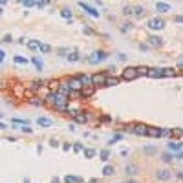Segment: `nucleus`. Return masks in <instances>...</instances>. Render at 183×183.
<instances>
[{"label":"nucleus","instance_id":"f257e3e1","mask_svg":"<svg viewBox=\"0 0 183 183\" xmlns=\"http://www.w3.org/2000/svg\"><path fill=\"white\" fill-rule=\"evenodd\" d=\"M48 105H51L55 110H68V95H62L61 92H51L46 99Z\"/></svg>","mask_w":183,"mask_h":183},{"label":"nucleus","instance_id":"f03ea898","mask_svg":"<svg viewBox=\"0 0 183 183\" xmlns=\"http://www.w3.org/2000/svg\"><path fill=\"white\" fill-rule=\"evenodd\" d=\"M106 53L105 51H95V53H92L90 57H88V62L90 64H99V62H103V61H106Z\"/></svg>","mask_w":183,"mask_h":183},{"label":"nucleus","instance_id":"7ed1b4c3","mask_svg":"<svg viewBox=\"0 0 183 183\" xmlns=\"http://www.w3.org/2000/svg\"><path fill=\"white\" fill-rule=\"evenodd\" d=\"M137 77H139L137 68H125V70H123V79H125V81H132V79H137Z\"/></svg>","mask_w":183,"mask_h":183},{"label":"nucleus","instance_id":"20e7f679","mask_svg":"<svg viewBox=\"0 0 183 183\" xmlns=\"http://www.w3.org/2000/svg\"><path fill=\"white\" fill-rule=\"evenodd\" d=\"M132 132H134V134H137V136H148V126L141 125V123H137V125L132 126Z\"/></svg>","mask_w":183,"mask_h":183},{"label":"nucleus","instance_id":"39448f33","mask_svg":"<svg viewBox=\"0 0 183 183\" xmlns=\"http://www.w3.org/2000/svg\"><path fill=\"white\" fill-rule=\"evenodd\" d=\"M68 82H70V88H72V92H81L82 88H84V86H82V82L79 81V77H72Z\"/></svg>","mask_w":183,"mask_h":183},{"label":"nucleus","instance_id":"423d86ee","mask_svg":"<svg viewBox=\"0 0 183 183\" xmlns=\"http://www.w3.org/2000/svg\"><path fill=\"white\" fill-rule=\"evenodd\" d=\"M106 81H108V77L105 73H95L93 75V86H103V84H106Z\"/></svg>","mask_w":183,"mask_h":183},{"label":"nucleus","instance_id":"0eeeda50","mask_svg":"<svg viewBox=\"0 0 183 183\" xmlns=\"http://www.w3.org/2000/svg\"><path fill=\"white\" fill-rule=\"evenodd\" d=\"M156 178H157V180H161V181H167V180H170V178H172V172L169 169H159V170H157V174H156Z\"/></svg>","mask_w":183,"mask_h":183},{"label":"nucleus","instance_id":"6e6552de","mask_svg":"<svg viewBox=\"0 0 183 183\" xmlns=\"http://www.w3.org/2000/svg\"><path fill=\"white\" fill-rule=\"evenodd\" d=\"M163 26H165V22L161 20V18H150V20H148V28L150 29H161Z\"/></svg>","mask_w":183,"mask_h":183},{"label":"nucleus","instance_id":"1a4fd4ad","mask_svg":"<svg viewBox=\"0 0 183 183\" xmlns=\"http://www.w3.org/2000/svg\"><path fill=\"white\" fill-rule=\"evenodd\" d=\"M79 6H81L82 9H84V11L88 13V15H92V17H99V11H97V9L95 7H92V6H88V4H84V2H79Z\"/></svg>","mask_w":183,"mask_h":183},{"label":"nucleus","instance_id":"9d476101","mask_svg":"<svg viewBox=\"0 0 183 183\" xmlns=\"http://www.w3.org/2000/svg\"><path fill=\"white\" fill-rule=\"evenodd\" d=\"M79 81L82 82V86H84V88L93 86V75H79Z\"/></svg>","mask_w":183,"mask_h":183},{"label":"nucleus","instance_id":"9b49d317","mask_svg":"<svg viewBox=\"0 0 183 183\" xmlns=\"http://www.w3.org/2000/svg\"><path fill=\"white\" fill-rule=\"evenodd\" d=\"M59 92H61L62 95H70V93H72L70 82H59Z\"/></svg>","mask_w":183,"mask_h":183},{"label":"nucleus","instance_id":"f8f14e48","mask_svg":"<svg viewBox=\"0 0 183 183\" xmlns=\"http://www.w3.org/2000/svg\"><path fill=\"white\" fill-rule=\"evenodd\" d=\"M73 119H75L77 123H86V121H88V113H86V112H75Z\"/></svg>","mask_w":183,"mask_h":183},{"label":"nucleus","instance_id":"ddd939ff","mask_svg":"<svg viewBox=\"0 0 183 183\" xmlns=\"http://www.w3.org/2000/svg\"><path fill=\"white\" fill-rule=\"evenodd\" d=\"M156 9H157V11H161V13H167V11H170V4H167V2H157V4H156Z\"/></svg>","mask_w":183,"mask_h":183},{"label":"nucleus","instance_id":"4468645a","mask_svg":"<svg viewBox=\"0 0 183 183\" xmlns=\"http://www.w3.org/2000/svg\"><path fill=\"white\" fill-rule=\"evenodd\" d=\"M148 77H163L161 68H150L148 70Z\"/></svg>","mask_w":183,"mask_h":183},{"label":"nucleus","instance_id":"2eb2a0df","mask_svg":"<svg viewBox=\"0 0 183 183\" xmlns=\"http://www.w3.org/2000/svg\"><path fill=\"white\" fill-rule=\"evenodd\" d=\"M148 42H150V46H154V48H159L161 44H163V41H161L159 37H150V38H148Z\"/></svg>","mask_w":183,"mask_h":183},{"label":"nucleus","instance_id":"dca6fc26","mask_svg":"<svg viewBox=\"0 0 183 183\" xmlns=\"http://www.w3.org/2000/svg\"><path fill=\"white\" fill-rule=\"evenodd\" d=\"M37 123H38L41 126H51V123H53V121L49 119V117H38Z\"/></svg>","mask_w":183,"mask_h":183},{"label":"nucleus","instance_id":"f3484780","mask_svg":"<svg viewBox=\"0 0 183 183\" xmlns=\"http://www.w3.org/2000/svg\"><path fill=\"white\" fill-rule=\"evenodd\" d=\"M92 95H93V86H88V88L81 90V97H92Z\"/></svg>","mask_w":183,"mask_h":183},{"label":"nucleus","instance_id":"a211bd4d","mask_svg":"<svg viewBox=\"0 0 183 183\" xmlns=\"http://www.w3.org/2000/svg\"><path fill=\"white\" fill-rule=\"evenodd\" d=\"M148 136H150V137H159V136H161V128H152V126H148Z\"/></svg>","mask_w":183,"mask_h":183},{"label":"nucleus","instance_id":"6ab92c4d","mask_svg":"<svg viewBox=\"0 0 183 183\" xmlns=\"http://www.w3.org/2000/svg\"><path fill=\"white\" fill-rule=\"evenodd\" d=\"M161 73H163V77H174L176 70H172V68H161Z\"/></svg>","mask_w":183,"mask_h":183},{"label":"nucleus","instance_id":"aec40b11","mask_svg":"<svg viewBox=\"0 0 183 183\" xmlns=\"http://www.w3.org/2000/svg\"><path fill=\"white\" fill-rule=\"evenodd\" d=\"M119 82H121V79H119V77H108L106 84H108V86H115V84H119Z\"/></svg>","mask_w":183,"mask_h":183},{"label":"nucleus","instance_id":"412c9836","mask_svg":"<svg viewBox=\"0 0 183 183\" xmlns=\"http://www.w3.org/2000/svg\"><path fill=\"white\" fill-rule=\"evenodd\" d=\"M126 174L136 176V174H137V167H136V165H126Z\"/></svg>","mask_w":183,"mask_h":183},{"label":"nucleus","instance_id":"4be33fe9","mask_svg":"<svg viewBox=\"0 0 183 183\" xmlns=\"http://www.w3.org/2000/svg\"><path fill=\"white\" fill-rule=\"evenodd\" d=\"M134 15H136V17H143V15H145V7L136 6V7H134Z\"/></svg>","mask_w":183,"mask_h":183},{"label":"nucleus","instance_id":"5701e85b","mask_svg":"<svg viewBox=\"0 0 183 183\" xmlns=\"http://www.w3.org/2000/svg\"><path fill=\"white\" fill-rule=\"evenodd\" d=\"M82 180L77 176H66V183H81Z\"/></svg>","mask_w":183,"mask_h":183},{"label":"nucleus","instance_id":"b1692460","mask_svg":"<svg viewBox=\"0 0 183 183\" xmlns=\"http://www.w3.org/2000/svg\"><path fill=\"white\" fill-rule=\"evenodd\" d=\"M169 136H174L170 128H161V136L159 137H169Z\"/></svg>","mask_w":183,"mask_h":183},{"label":"nucleus","instance_id":"393cba45","mask_svg":"<svg viewBox=\"0 0 183 183\" xmlns=\"http://www.w3.org/2000/svg\"><path fill=\"white\" fill-rule=\"evenodd\" d=\"M103 174H105V176H112V174H113V167H110V165H106L105 169H103Z\"/></svg>","mask_w":183,"mask_h":183},{"label":"nucleus","instance_id":"a878e982","mask_svg":"<svg viewBox=\"0 0 183 183\" xmlns=\"http://www.w3.org/2000/svg\"><path fill=\"white\" fill-rule=\"evenodd\" d=\"M68 61H70V62H73V61H79V53H77V51H72L70 55H68Z\"/></svg>","mask_w":183,"mask_h":183},{"label":"nucleus","instance_id":"bb28decb","mask_svg":"<svg viewBox=\"0 0 183 183\" xmlns=\"http://www.w3.org/2000/svg\"><path fill=\"white\" fill-rule=\"evenodd\" d=\"M29 103H31V105H35V106H41V105H44V101H41V99H38V97H33V99H31V101H29Z\"/></svg>","mask_w":183,"mask_h":183},{"label":"nucleus","instance_id":"cd10ccee","mask_svg":"<svg viewBox=\"0 0 183 183\" xmlns=\"http://www.w3.org/2000/svg\"><path fill=\"white\" fill-rule=\"evenodd\" d=\"M169 148L170 150H181V143H170Z\"/></svg>","mask_w":183,"mask_h":183},{"label":"nucleus","instance_id":"c85d7f7f","mask_svg":"<svg viewBox=\"0 0 183 183\" xmlns=\"http://www.w3.org/2000/svg\"><path fill=\"white\" fill-rule=\"evenodd\" d=\"M61 15H62L64 18H72V15H73V13L70 11V9H62V11H61Z\"/></svg>","mask_w":183,"mask_h":183},{"label":"nucleus","instance_id":"c756f323","mask_svg":"<svg viewBox=\"0 0 183 183\" xmlns=\"http://www.w3.org/2000/svg\"><path fill=\"white\" fill-rule=\"evenodd\" d=\"M148 70H150V68H143V66H139V68H137L139 75H148Z\"/></svg>","mask_w":183,"mask_h":183},{"label":"nucleus","instance_id":"7c9ffc66","mask_svg":"<svg viewBox=\"0 0 183 183\" xmlns=\"http://www.w3.org/2000/svg\"><path fill=\"white\" fill-rule=\"evenodd\" d=\"M38 49L46 53V51H49V46H48V44H42V42H38Z\"/></svg>","mask_w":183,"mask_h":183},{"label":"nucleus","instance_id":"2f4dec72","mask_svg":"<svg viewBox=\"0 0 183 183\" xmlns=\"http://www.w3.org/2000/svg\"><path fill=\"white\" fill-rule=\"evenodd\" d=\"M33 64H35V66H37V70H42V62H41V59H33Z\"/></svg>","mask_w":183,"mask_h":183},{"label":"nucleus","instance_id":"473e14b6","mask_svg":"<svg viewBox=\"0 0 183 183\" xmlns=\"http://www.w3.org/2000/svg\"><path fill=\"white\" fill-rule=\"evenodd\" d=\"M93 154H95V150H93V148H86V150H84V156H86V157H92Z\"/></svg>","mask_w":183,"mask_h":183},{"label":"nucleus","instance_id":"72a5a7b5","mask_svg":"<svg viewBox=\"0 0 183 183\" xmlns=\"http://www.w3.org/2000/svg\"><path fill=\"white\" fill-rule=\"evenodd\" d=\"M108 156H110V152H108V150H103V152H101V159H103V161H106Z\"/></svg>","mask_w":183,"mask_h":183},{"label":"nucleus","instance_id":"f704fd0d","mask_svg":"<svg viewBox=\"0 0 183 183\" xmlns=\"http://www.w3.org/2000/svg\"><path fill=\"white\" fill-rule=\"evenodd\" d=\"M22 4H24L26 7H33V6H37V4H35V2H31V0H24Z\"/></svg>","mask_w":183,"mask_h":183},{"label":"nucleus","instance_id":"c9c22d12","mask_svg":"<svg viewBox=\"0 0 183 183\" xmlns=\"http://www.w3.org/2000/svg\"><path fill=\"white\" fill-rule=\"evenodd\" d=\"M41 84H42V82H38V81L31 82V90H38V88H41Z\"/></svg>","mask_w":183,"mask_h":183},{"label":"nucleus","instance_id":"e433bc0d","mask_svg":"<svg viewBox=\"0 0 183 183\" xmlns=\"http://www.w3.org/2000/svg\"><path fill=\"white\" fill-rule=\"evenodd\" d=\"M15 62H18V64H26L28 61H26V59H22V57H15Z\"/></svg>","mask_w":183,"mask_h":183},{"label":"nucleus","instance_id":"4c0bfd02","mask_svg":"<svg viewBox=\"0 0 183 183\" xmlns=\"http://www.w3.org/2000/svg\"><path fill=\"white\" fill-rule=\"evenodd\" d=\"M161 159H163V161H170V159H172V156H170V154H163V156H161Z\"/></svg>","mask_w":183,"mask_h":183},{"label":"nucleus","instance_id":"58836bf2","mask_svg":"<svg viewBox=\"0 0 183 183\" xmlns=\"http://www.w3.org/2000/svg\"><path fill=\"white\" fill-rule=\"evenodd\" d=\"M121 137H123L121 134H117V136H113V137H112V139H110V143H115V141H119V139H121Z\"/></svg>","mask_w":183,"mask_h":183},{"label":"nucleus","instance_id":"ea45409f","mask_svg":"<svg viewBox=\"0 0 183 183\" xmlns=\"http://www.w3.org/2000/svg\"><path fill=\"white\" fill-rule=\"evenodd\" d=\"M48 6V2L44 0V2H37V7H46Z\"/></svg>","mask_w":183,"mask_h":183},{"label":"nucleus","instance_id":"a19ab883","mask_svg":"<svg viewBox=\"0 0 183 183\" xmlns=\"http://www.w3.org/2000/svg\"><path fill=\"white\" fill-rule=\"evenodd\" d=\"M176 22H181V24H183V15H178V17H176Z\"/></svg>","mask_w":183,"mask_h":183},{"label":"nucleus","instance_id":"79ce46f5","mask_svg":"<svg viewBox=\"0 0 183 183\" xmlns=\"http://www.w3.org/2000/svg\"><path fill=\"white\" fill-rule=\"evenodd\" d=\"M4 42H11V35H6V37H4Z\"/></svg>","mask_w":183,"mask_h":183},{"label":"nucleus","instance_id":"37998d69","mask_svg":"<svg viewBox=\"0 0 183 183\" xmlns=\"http://www.w3.org/2000/svg\"><path fill=\"white\" fill-rule=\"evenodd\" d=\"M73 150L79 152V150H82V147H81V145H75V147H73Z\"/></svg>","mask_w":183,"mask_h":183},{"label":"nucleus","instance_id":"c03bdc74","mask_svg":"<svg viewBox=\"0 0 183 183\" xmlns=\"http://www.w3.org/2000/svg\"><path fill=\"white\" fill-rule=\"evenodd\" d=\"M176 157H178V159H183V152H180V154H178Z\"/></svg>","mask_w":183,"mask_h":183},{"label":"nucleus","instance_id":"a18cd8bd","mask_svg":"<svg viewBox=\"0 0 183 183\" xmlns=\"http://www.w3.org/2000/svg\"><path fill=\"white\" fill-rule=\"evenodd\" d=\"M180 62H181V64H183V55H181V57H180Z\"/></svg>","mask_w":183,"mask_h":183}]
</instances>
